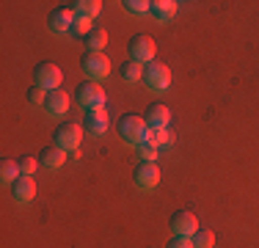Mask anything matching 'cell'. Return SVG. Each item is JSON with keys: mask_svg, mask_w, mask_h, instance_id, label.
Listing matches in <instances>:
<instances>
[{"mask_svg": "<svg viewBox=\"0 0 259 248\" xmlns=\"http://www.w3.org/2000/svg\"><path fill=\"white\" fill-rule=\"evenodd\" d=\"M33 74H36V86H41L45 91L61 89V80H64V72H61V66L53 64V61H45V64H39Z\"/></svg>", "mask_w": 259, "mask_h": 248, "instance_id": "7", "label": "cell"}, {"mask_svg": "<svg viewBox=\"0 0 259 248\" xmlns=\"http://www.w3.org/2000/svg\"><path fill=\"white\" fill-rule=\"evenodd\" d=\"M157 149H160V146L155 144V141H149V138L144 135V141H141V144L135 146V152H138V157H141V160H152V163H155Z\"/></svg>", "mask_w": 259, "mask_h": 248, "instance_id": "22", "label": "cell"}, {"mask_svg": "<svg viewBox=\"0 0 259 248\" xmlns=\"http://www.w3.org/2000/svg\"><path fill=\"white\" fill-rule=\"evenodd\" d=\"M72 11H75L77 17L94 20V17L102 11V3H100V0H75V3H72Z\"/></svg>", "mask_w": 259, "mask_h": 248, "instance_id": "17", "label": "cell"}, {"mask_svg": "<svg viewBox=\"0 0 259 248\" xmlns=\"http://www.w3.org/2000/svg\"><path fill=\"white\" fill-rule=\"evenodd\" d=\"M80 66H83V72L89 74L94 83L110 74V58L105 53H94V50H89V53L80 58Z\"/></svg>", "mask_w": 259, "mask_h": 248, "instance_id": "5", "label": "cell"}, {"mask_svg": "<svg viewBox=\"0 0 259 248\" xmlns=\"http://www.w3.org/2000/svg\"><path fill=\"white\" fill-rule=\"evenodd\" d=\"M45 110L50 116H64L69 110V94L64 89H55V91H47V99H45Z\"/></svg>", "mask_w": 259, "mask_h": 248, "instance_id": "13", "label": "cell"}, {"mask_svg": "<svg viewBox=\"0 0 259 248\" xmlns=\"http://www.w3.org/2000/svg\"><path fill=\"white\" fill-rule=\"evenodd\" d=\"M121 6L130 14H149V9H152L149 0H121Z\"/></svg>", "mask_w": 259, "mask_h": 248, "instance_id": "24", "label": "cell"}, {"mask_svg": "<svg viewBox=\"0 0 259 248\" xmlns=\"http://www.w3.org/2000/svg\"><path fill=\"white\" fill-rule=\"evenodd\" d=\"M75 17L77 14L72 11V6H58V9H53L50 17H47V28H50L53 33H69Z\"/></svg>", "mask_w": 259, "mask_h": 248, "instance_id": "9", "label": "cell"}, {"mask_svg": "<svg viewBox=\"0 0 259 248\" xmlns=\"http://www.w3.org/2000/svg\"><path fill=\"white\" fill-rule=\"evenodd\" d=\"M91 30H94V28H91V20H85V17H75L69 36H89Z\"/></svg>", "mask_w": 259, "mask_h": 248, "instance_id": "25", "label": "cell"}, {"mask_svg": "<svg viewBox=\"0 0 259 248\" xmlns=\"http://www.w3.org/2000/svg\"><path fill=\"white\" fill-rule=\"evenodd\" d=\"M141 83L146 86V89L152 91H165L171 86V72L165 64H160V61H152V64L144 66V77H141Z\"/></svg>", "mask_w": 259, "mask_h": 248, "instance_id": "4", "label": "cell"}, {"mask_svg": "<svg viewBox=\"0 0 259 248\" xmlns=\"http://www.w3.org/2000/svg\"><path fill=\"white\" fill-rule=\"evenodd\" d=\"M121 80H124V83H138L141 77H144V64H138V61H124V64H121Z\"/></svg>", "mask_w": 259, "mask_h": 248, "instance_id": "18", "label": "cell"}, {"mask_svg": "<svg viewBox=\"0 0 259 248\" xmlns=\"http://www.w3.org/2000/svg\"><path fill=\"white\" fill-rule=\"evenodd\" d=\"M83 130L91 135H102L108 130V110L105 108H97V110H85L83 116Z\"/></svg>", "mask_w": 259, "mask_h": 248, "instance_id": "12", "label": "cell"}, {"mask_svg": "<svg viewBox=\"0 0 259 248\" xmlns=\"http://www.w3.org/2000/svg\"><path fill=\"white\" fill-rule=\"evenodd\" d=\"M45 99H47V91L41 89V86H33V89L28 91V102L30 105H45Z\"/></svg>", "mask_w": 259, "mask_h": 248, "instance_id": "27", "label": "cell"}, {"mask_svg": "<svg viewBox=\"0 0 259 248\" xmlns=\"http://www.w3.org/2000/svg\"><path fill=\"white\" fill-rule=\"evenodd\" d=\"M133 179H135V185H138L141 190H155L157 182H160L157 163H152V160H141L138 169H135V174H133Z\"/></svg>", "mask_w": 259, "mask_h": 248, "instance_id": "8", "label": "cell"}, {"mask_svg": "<svg viewBox=\"0 0 259 248\" xmlns=\"http://www.w3.org/2000/svg\"><path fill=\"white\" fill-rule=\"evenodd\" d=\"M17 163H20V174H25V177H33V171L41 166L39 160H36V157H30V154H25V157H20Z\"/></svg>", "mask_w": 259, "mask_h": 248, "instance_id": "26", "label": "cell"}, {"mask_svg": "<svg viewBox=\"0 0 259 248\" xmlns=\"http://www.w3.org/2000/svg\"><path fill=\"white\" fill-rule=\"evenodd\" d=\"M39 163L45 166V169H61V166L66 163V149H61V146H47V149H41L39 152Z\"/></svg>", "mask_w": 259, "mask_h": 248, "instance_id": "14", "label": "cell"}, {"mask_svg": "<svg viewBox=\"0 0 259 248\" xmlns=\"http://www.w3.org/2000/svg\"><path fill=\"white\" fill-rule=\"evenodd\" d=\"M119 138L124 141V144H133V146H138L141 141H144V135H146V121H144V116H135V113H127V116H121L119 119Z\"/></svg>", "mask_w": 259, "mask_h": 248, "instance_id": "1", "label": "cell"}, {"mask_svg": "<svg viewBox=\"0 0 259 248\" xmlns=\"http://www.w3.org/2000/svg\"><path fill=\"white\" fill-rule=\"evenodd\" d=\"M85 45H89V50H94V53H102L105 45H108V30H105V28H94L89 36H85Z\"/></svg>", "mask_w": 259, "mask_h": 248, "instance_id": "20", "label": "cell"}, {"mask_svg": "<svg viewBox=\"0 0 259 248\" xmlns=\"http://www.w3.org/2000/svg\"><path fill=\"white\" fill-rule=\"evenodd\" d=\"M11 196H14L17 204H28L30 198L36 196V182H33V177H25V174H20V177L11 182Z\"/></svg>", "mask_w": 259, "mask_h": 248, "instance_id": "11", "label": "cell"}, {"mask_svg": "<svg viewBox=\"0 0 259 248\" xmlns=\"http://www.w3.org/2000/svg\"><path fill=\"white\" fill-rule=\"evenodd\" d=\"M165 248H193V240L190 237H180V234H174V237L168 240V245Z\"/></svg>", "mask_w": 259, "mask_h": 248, "instance_id": "28", "label": "cell"}, {"mask_svg": "<svg viewBox=\"0 0 259 248\" xmlns=\"http://www.w3.org/2000/svg\"><path fill=\"white\" fill-rule=\"evenodd\" d=\"M190 240H193V248H212L215 245V234L209 232V229H201V226L193 232Z\"/></svg>", "mask_w": 259, "mask_h": 248, "instance_id": "23", "label": "cell"}, {"mask_svg": "<svg viewBox=\"0 0 259 248\" xmlns=\"http://www.w3.org/2000/svg\"><path fill=\"white\" fill-rule=\"evenodd\" d=\"M20 177V163H17V160H0V179H3L6 185H11L14 182V179Z\"/></svg>", "mask_w": 259, "mask_h": 248, "instance_id": "21", "label": "cell"}, {"mask_svg": "<svg viewBox=\"0 0 259 248\" xmlns=\"http://www.w3.org/2000/svg\"><path fill=\"white\" fill-rule=\"evenodd\" d=\"M199 229V218H196L190 210H180V213L171 215V232L180 234V237H193V232Z\"/></svg>", "mask_w": 259, "mask_h": 248, "instance_id": "10", "label": "cell"}, {"mask_svg": "<svg viewBox=\"0 0 259 248\" xmlns=\"http://www.w3.org/2000/svg\"><path fill=\"white\" fill-rule=\"evenodd\" d=\"M53 141H55V146L66 149V152H75L80 146V141H83V127H80L77 121H64V124L55 127Z\"/></svg>", "mask_w": 259, "mask_h": 248, "instance_id": "3", "label": "cell"}, {"mask_svg": "<svg viewBox=\"0 0 259 248\" xmlns=\"http://www.w3.org/2000/svg\"><path fill=\"white\" fill-rule=\"evenodd\" d=\"M75 94H77V102H80V108H85V110H97V108H105V89L100 83H94V80H85V83H80L77 89H75Z\"/></svg>", "mask_w": 259, "mask_h": 248, "instance_id": "2", "label": "cell"}, {"mask_svg": "<svg viewBox=\"0 0 259 248\" xmlns=\"http://www.w3.org/2000/svg\"><path fill=\"white\" fill-rule=\"evenodd\" d=\"M177 6L180 3H174V0H152L149 14L155 17V20H160V22H168L171 17L177 14Z\"/></svg>", "mask_w": 259, "mask_h": 248, "instance_id": "16", "label": "cell"}, {"mask_svg": "<svg viewBox=\"0 0 259 248\" xmlns=\"http://www.w3.org/2000/svg\"><path fill=\"white\" fill-rule=\"evenodd\" d=\"M146 138L155 141L157 146H171L174 144V133L168 127H146Z\"/></svg>", "mask_w": 259, "mask_h": 248, "instance_id": "19", "label": "cell"}, {"mask_svg": "<svg viewBox=\"0 0 259 248\" xmlns=\"http://www.w3.org/2000/svg\"><path fill=\"white\" fill-rule=\"evenodd\" d=\"M144 121H146V127H168V121H171V110L165 108V105H149V110L144 113Z\"/></svg>", "mask_w": 259, "mask_h": 248, "instance_id": "15", "label": "cell"}, {"mask_svg": "<svg viewBox=\"0 0 259 248\" xmlns=\"http://www.w3.org/2000/svg\"><path fill=\"white\" fill-rule=\"evenodd\" d=\"M155 53H157V45L155 39H152L149 33H138L133 36V42H130V58L138 61V64H152L155 61Z\"/></svg>", "mask_w": 259, "mask_h": 248, "instance_id": "6", "label": "cell"}]
</instances>
